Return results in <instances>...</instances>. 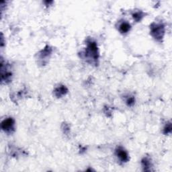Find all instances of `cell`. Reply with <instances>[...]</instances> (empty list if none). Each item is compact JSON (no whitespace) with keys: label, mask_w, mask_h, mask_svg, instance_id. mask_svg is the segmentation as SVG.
Instances as JSON below:
<instances>
[{"label":"cell","mask_w":172,"mask_h":172,"mask_svg":"<svg viewBox=\"0 0 172 172\" xmlns=\"http://www.w3.org/2000/svg\"><path fill=\"white\" fill-rule=\"evenodd\" d=\"M86 55L89 59H92L96 61L98 59V49L97 43L93 41H88L87 42V47L86 50Z\"/></svg>","instance_id":"obj_1"},{"label":"cell","mask_w":172,"mask_h":172,"mask_svg":"<svg viewBox=\"0 0 172 172\" xmlns=\"http://www.w3.org/2000/svg\"><path fill=\"white\" fill-rule=\"evenodd\" d=\"M165 27L161 23L153 24L151 26V34L155 39L160 40L163 37Z\"/></svg>","instance_id":"obj_2"},{"label":"cell","mask_w":172,"mask_h":172,"mask_svg":"<svg viewBox=\"0 0 172 172\" xmlns=\"http://www.w3.org/2000/svg\"><path fill=\"white\" fill-rule=\"evenodd\" d=\"M14 124L15 122L11 118L5 119L1 123V128L6 133H11L14 130Z\"/></svg>","instance_id":"obj_3"},{"label":"cell","mask_w":172,"mask_h":172,"mask_svg":"<svg viewBox=\"0 0 172 172\" xmlns=\"http://www.w3.org/2000/svg\"><path fill=\"white\" fill-rule=\"evenodd\" d=\"M116 155L119 159L122 162H127L128 161V154L122 147H118L116 150Z\"/></svg>","instance_id":"obj_4"},{"label":"cell","mask_w":172,"mask_h":172,"mask_svg":"<svg viewBox=\"0 0 172 172\" xmlns=\"http://www.w3.org/2000/svg\"><path fill=\"white\" fill-rule=\"evenodd\" d=\"M131 30V25L129 23L126 22H122L119 26V30L120 32L122 34H126V33L128 32Z\"/></svg>","instance_id":"obj_5"},{"label":"cell","mask_w":172,"mask_h":172,"mask_svg":"<svg viewBox=\"0 0 172 172\" xmlns=\"http://www.w3.org/2000/svg\"><path fill=\"white\" fill-rule=\"evenodd\" d=\"M67 89L65 86H59L57 88L55 89V95L57 96V97H61V96L63 95H65L66 93L67 92Z\"/></svg>","instance_id":"obj_6"},{"label":"cell","mask_w":172,"mask_h":172,"mask_svg":"<svg viewBox=\"0 0 172 172\" xmlns=\"http://www.w3.org/2000/svg\"><path fill=\"white\" fill-rule=\"evenodd\" d=\"M143 168H145V170H149V168L151 166L150 161L147 158H145L142 160Z\"/></svg>","instance_id":"obj_7"},{"label":"cell","mask_w":172,"mask_h":172,"mask_svg":"<svg viewBox=\"0 0 172 172\" xmlns=\"http://www.w3.org/2000/svg\"><path fill=\"white\" fill-rule=\"evenodd\" d=\"M134 20L136 22H138V21H141V19L143 17V14L141 11H137V12H135L133 15Z\"/></svg>","instance_id":"obj_8"},{"label":"cell","mask_w":172,"mask_h":172,"mask_svg":"<svg viewBox=\"0 0 172 172\" xmlns=\"http://www.w3.org/2000/svg\"><path fill=\"white\" fill-rule=\"evenodd\" d=\"M135 100L133 97H129L126 100V103L128 104V106H133L134 103H135Z\"/></svg>","instance_id":"obj_9"},{"label":"cell","mask_w":172,"mask_h":172,"mask_svg":"<svg viewBox=\"0 0 172 172\" xmlns=\"http://www.w3.org/2000/svg\"><path fill=\"white\" fill-rule=\"evenodd\" d=\"M171 124L169 123L168 125H167L164 128V133L165 134H169V133H171Z\"/></svg>","instance_id":"obj_10"}]
</instances>
